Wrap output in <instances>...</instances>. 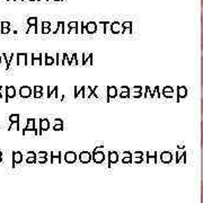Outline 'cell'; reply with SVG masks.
Wrapping results in <instances>:
<instances>
[{
	"mask_svg": "<svg viewBox=\"0 0 203 203\" xmlns=\"http://www.w3.org/2000/svg\"><path fill=\"white\" fill-rule=\"evenodd\" d=\"M28 131H32V132H34V134H37L36 128H35V120H33V118L27 120V126L23 130V134H26Z\"/></svg>",
	"mask_w": 203,
	"mask_h": 203,
	"instance_id": "cell-1",
	"label": "cell"
},
{
	"mask_svg": "<svg viewBox=\"0 0 203 203\" xmlns=\"http://www.w3.org/2000/svg\"><path fill=\"white\" fill-rule=\"evenodd\" d=\"M19 95H20V97H23V98L30 97L31 95H32V89H31V87H28V86H23V87H20V89H19Z\"/></svg>",
	"mask_w": 203,
	"mask_h": 203,
	"instance_id": "cell-2",
	"label": "cell"
},
{
	"mask_svg": "<svg viewBox=\"0 0 203 203\" xmlns=\"http://www.w3.org/2000/svg\"><path fill=\"white\" fill-rule=\"evenodd\" d=\"M17 64L26 66L27 64V54L26 53H17Z\"/></svg>",
	"mask_w": 203,
	"mask_h": 203,
	"instance_id": "cell-3",
	"label": "cell"
},
{
	"mask_svg": "<svg viewBox=\"0 0 203 203\" xmlns=\"http://www.w3.org/2000/svg\"><path fill=\"white\" fill-rule=\"evenodd\" d=\"M50 129V121L46 118L40 120V134H42V131H48Z\"/></svg>",
	"mask_w": 203,
	"mask_h": 203,
	"instance_id": "cell-4",
	"label": "cell"
},
{
	"mask_svg": "<svg viewBox=\"0 0 203 203\" xmlns=\"http://www.w3.org/2000/svg\"><path fill=\"white\" fill-rule=\"evenodd\" d=\"M16 96V89L11 86H7L6 87V102H8V100L10 97H15Z\"/></svg>",
	"mask_w": 203,
	"mask_h": 203,
	"instance_id": "cell-5",
	"label": "cell"
},
{
	"mask_svg": "<svg viewBox=\"0 0 203 203\" xmlns=\"http://www.w3.org/2000/svg\"><path fill=\"white\" fill-rule=\"evenodd\" d=\"M23 161V154L20 151L13 152V164H20Z\"/></svg>",
	"mask_w": 203,
	"mask_h": 203,
	"instance_id": "cell-6",
	"label": "cell"
},
{
	"mask_svg": "<svg viewBox=\"0 0 203 203\" xmlns=\"http://www.w3.org/2000/svg\"><path fill=\"white\" fill-rule=\"evenodd\" d=\"M64 159H66L67 162H74L76 161V159H77V156H76V154L72 151L70 152H67L66 156H64Z\"/></svg>",
	"mask_w": 203,
	"mask_h": 203,
	"instance_id": "cell-7",
	"label": "cell"
},
{
	"mask_svg": "<svg viewBox=\"0 0 203 203\" xmlns=\"http://www.w3.org/2000/svg\"><path fill=\"white\" fill-rule=\"evenodd\" d=\"M79 159L81 160V162H88L90 160V154L87 151H82L79 155Z\"/></svg>",
	"mask_w": 203,
	"mask_h": 203,
	"instance_id": "cell-8",
	"label": "cell"
},
{
	"mask_svg": "<svg viewBox=\"0 0 203 203\" xmlns=\"http://www.w3.org/2000/svg\"><path fill=\"white\" fill-rule=\"evenodd\" d=\"M32 63L34 66H41V63H42V54L32 56Z\"/></svg>",
	"mask_w": 203,
	"mask_h": 203,
	"instance_id": "cell-9",
	"label": "cell"
},
{
	"mask_svg": "<svg viewBox=\"0 0 203 203\" xmlns=\"http://www.w3.org/2000/svg\"><path fill=\"white\" fill-rule=\"evenodd\" d=\"M96 24L94 22H89L88 24H87V32L88 33H94L95 31H96Z\"/></svg>",
	"mask_w": 203,
	"mask_h": 203,
	"instance_id": "cell-10",
	"label": "cell"
},
{
	"mask_svg": "<svg viewBox=\"0 0 203 203\" xmlns=\"http://www.w3.org/2000/svg\"><path fill=\"white\" fill-rule=\"evenodd\" d=\"M94 160L97 162H102L104 160V154L103 152H97L95 154L94 152Z\"/></svg>",
	"mask_w": 203,
	"mask_h": 203,
	"instance_id": "cell-11",
	"label": "cell"
},
{
	"mask_svg": "<svg viewBox=\"0 0 203 203\" xmlns=\"http://www.w3.org/2000/svg\"><path fill=\"white\" fill-rule=\"evenodd\" d=\"M27 23H28L30 27H37V18L36 17H30V18L27 19Z\"/></svg>",
	"mask_w": 203,
	"mask_h": 203,
	"instance_id": "cell-12",
	"label": "cell"
},
{
	"mask_svg": "<svg viewBox=\"0 0 203 203\" xmlns=\"http://www.w3.org/2000/svg\"><path fill=\"white\" fill-rule=\"evenodd\" d=\"M118 26H120V23L118 22H114L113 24L111 25V31L113 33H118Z\"/></svg>",
	"mask_w": 203,
	"mask_h": 203,
	"instance_id": "cell-13",
	"label": "cell"
},
{
	"mask_svg": "<svg viewBox=\"0 0 203 203\" xmlns=\"http://www.w3.org/2000/svg\"><path fill=\"white\" fill-rule=\"evenodd\" d=\"M9 121L10 123H18L19 122V115L18 114H13L9 116Z\"/></svg>",
	"mask_w": 203,
	"mask_h": 203,
	"instance_id": "cell-14",
	"label": "cell"
},
{
	"mask_svg": "<svg viewBox=\"0 0 203 203\" xmlns=\"http://www.w3.org/2000/svg\"><path fill=\"white\" fill-rule=\"evenodd\" d=\"M45 59H46V61H45V64H46V66H52V64L54 63L53 56H49L48 54H45Z\"/></svg>",
	"mask_w": 203,
	"mask_h": 203,
	"instance_id": "cell-15",
	"label": "cell"
},
{
	"mask_svg": "<svg viewBox=\"0 0 203 203\" xmlns=\"http://www.w3.org/2000/svg\"><path fill=\"white\" fill-rule=\"evenodd\" d=\"M108 96L110 97L116 96V89L114 87H108Z\"/></svg>",
	"mask_w": 203,
	"mask_h": 203,
	"instance_id": "cell-16",
	"label": "cell"
},
{
	"mask_svg": "<svg viewBox=\"0 0 203 203\" xmlns=\"http://www.w3.org/2000/svg\"><path fill=\"white\" fill-rule=\"evenodd\" d=\"M118 160V154L116 152H110V161L115 162Z\"/></svg>",
	"mask_w": 203,
	"mask_h": 203,
	"instance_id": "cell-17",
	"label": "cell"
},
{
	"mask_svg": "<svg viewBox=\"0 0 203 203\" xmlns=\"http://www.w3.org/2000/svg\"><path fill=\"white\" fill-rule=\"evenodd\" d=\"M14 129H15V130H19V122H18V123H11L8 130H14Z\"/></svg>",
	"mask_w": 203,
	"mask_h": 203,
	"instance_id": "cell-18",
	"label": "cell"
},
{
	"mask_svg": "<svg viewBox=\"0 0 203 203\" xmlns=\"http://www.w3.org/2000/svg\"><path fill=\"white\" fill-rule=\"evenodd\" d=\"M53 130H54V131H59V130H62V124H61V123H59V124H54V126H53Z\"/></svg>",
	"mask_w": 203,
	"mask_h": 203,
	"instance_id": "cell-19",
	"label": "cell"
},
{
	"mask_svg": "<svg viewBox=\"0 0 203 203\" xmlns=\"http://www.w3.org/2000/svg\"><path fill=\"white\" fill-rule=\"evenodd\" d=\"M37 161L40 162V164H44V162L48 161V158L46 157H38V160Z\"/></svg>",
	"mask_w": 203,
	"mask_h": 203,
	"instance_id": "cell-20",
	"label": "cell"
},
{
	"mask_svg": "<svg viewBox=\"0 0 203 203\" xmlns=\"http://www.w3.org/2000/svg\"><path fill=\"white\" fill-rule=\"evenodd\" d=\"M9 25H10V23L9 22H2L1 23V27H2V28H9Z\"/></svg>",
	"mask_w": 203,
	"mask_h": 203,
	"instance_id": "cell-21",
	"label": "cell"
},
{
	"mask_svg": "<svg viewBox=\"0 0 203 203\" xmlns=\"http://www.w3.org/2000/svg\"><path fill=\"white\" fill-rule=\"evenodd\" d=\"M46 156H48V152L46 151H42V152H38V154H37V156L36 157H46Z\"/></svg>",
	"mask_w": 203,
	"mask_h": 203,
	"instance_id": "cell-22",
	"label": "cell"
},
{
	"mask_svg": "<svg viewBox=\"0 0 203 203\" xmlns=\"http://www.w3.org/2000/svg\"><path fill=\"white\" fill-rule=\"evenodd\" d=\"M34 97H35V98L42 97V92H34Z\"/></svg>",
	"mask_w": 203,
	"mask_h": 203,
	"instance_id": "cell-23",
	"label": "cell"
},
{
	"mask_svg": "<svg viewBox=\"0 0 203 203\" xmlns=\"http://www.w3.org/2000/svg\"><path fill=\"white\" fill-rule=\"evenodd\" d=\"M42 26H43V28H46V27H50L51 24H50V22H43L42 23Z\"/></svg>",
	"mask_w": 203,
	"mask_h": 203,
	"instance_id": "cell-24",
	"label": "cell"
},
{
	"mask_svg": "<svg viewBox=\"0 0 203 203\" xmlns=\"http://www.w3.org/2000/svg\"><path fill=\"white\" fill-rule=\"evenodd\" d=\"M122 26H123L124 28H128V27H131V23H130V22H125V23H123V24H122Z\"/></svg>",
	"mask_w": 203,
	"mask_h": 203,
	"instance_id": "cell-25",
	"label": "cell"
},
{
	"mask_svg": "<svg viewBox=\"0 0 203 203\" xmlns=\"http://www.w3.org/2000/svg\"><path fill=\"white\" fill-rule=\"evenodd\" d=\"M42 90H43V88L41 86H35L34 87V92H42Z\"/></svg>",
	"mask_w": 203,
	"mask_h": 203,
	"instance_id": "cell-26",
	"label": "cell"
},
{
	"mask_svg": "<svg viewBox=\"0 0 203 203\" xmlns=\"http://www.w3.org/2000/svg\"><path fill=\"white\" fill-rule=\"evenodd\" d=\"M69 27H70V28H74V27H77V23H76V22H71V23H69Z\"/></svg>",
	"mask_w": 203,
	"mask_h": 203,
	"instance_id": "cell-27",
	"label": "cell"
},
{
	"mask_svg": "<svg viewBox=\"0 0 203 203\" xmlns=\"http://www.w3.org/2000/svg\"><path fill=\"white\" fill-rule=\"evenodd\" d=\"M10 32V28H1V33L2 34H7Z\"/></svg>",
	"mask_w": 203,
	"mask_h": 203,
	"instance_id": "cell-28",
	"label": "cell"
},
{
	"mask_svg": "<svg viewBox=\"0 0 203 203\" xmlns=\"http://www.w3.org/2000/svg\"><path fill=\"white\" fill-rule=\"evenodd\" d=\"M42 33H43V34L50 33V27H46V28H42Z\"/></svg>",
	"mask_w": 203,
	"mask_h": 203,
	"instance_id": "cell-29",
	"label": "cell"
},
{
	"mask_svg": "<svg viewBox=\"0 0 203 203\" xmlns=\"http://www.w3.org/2000/svg\"><path fill=\"white\" fill-rule=\"evenodd\" d=\"M201 107H202V144H203V100H202V105H201Z\"/></svg>",
	"mask_w": 203,
	"mask_h": 203,
	"instance_id": "cell-30",
	"label": "cell"
},
{
	"mask_svg": "<svg viewBox=\"0 0 203 203\" xmlns=\"http://www.w3.org/2000/svg\"><path fill=\"white\" fill-rule=\"evenodd\" d=\"M201 46H202V51H203V30H202V41H201Z\"/></svg>",
	"mask_w": 203,
	"mask_h": 203,
	"instance_id": "cell-31",
	"label": "cell"
},
{
	"mask_svg": "<svg viewBox=\"0 0 203 203\" xmlns=\"http://www.w3.org/2000/svg\"><path fill=\"white\" fill-rule=\"evenodd\" d=\"M202 85H203V58H202Z\"/></svg>",
	"mask_w": 203,
	"mask_h": 203,
	"instance_id": "cell-32",
	"label": "cell"
},
{
	"mask_svg": "<svg viewBox=\"0 0 203 203\" xmlns=\"http://www.w3.org/2000/svg\"><path fill=\"white\" fill-rule=\"evenodd\" d=\"M1 89H2V86H0V97H2V94H1Z\"/></svg>",
	"mask_w": 203,
	"mask_h": 203,
	"instance_id": "cell-33",
	"label": "cell"
},
{
	"mask_svg": "<svg viewBox=\"0 0 203 203\" xmlns=\"http://www.w3.org/2000/svg\"><path fill=\"white\" fill-rule=\"evenodd\" d=\"M202 203H203V184H202Z\"/></svg>",
	"mask_w": 203,
	"mask_h": 203,
	"instance_id": "cell-34",
	"label": "cell"
},
{
	"mask_svg": "<svg viewBox=\"0 0 203 203\" xmlns=\"http://www.w3.org/2000/svg\"><path fill=\"white\" fill-rule=\"evenodd\" d=\"M1 58H2V56H1V54H0V63H1Z\"/></svg>",
	"mask_w": 203,
	"mask_h": 203,
	"instance_id": "cell-35",
	"label": "cell"
},
{
	"mask_svg": "<svg viewBox=\"0 0 203 203\" xmlns=\"http://www.w3.org/2000/svg\"><path fill=\"white\" fill-rule=\"evenodd\" d=\"M0 157H2V152L0 151Z\"/></svg>",
	"mask_w": 203,
	"mask_h": 203,
	"instance_id": "cell-36",
	"label": "cell"
},
{
	"mask_svg": "<svg viewBox=\"0 0 203 203\" xmlns=\"http://www.w3.org/2000/svg\"><path fill=\"white\" fill-rule=\"evenodd\" d=\"M2 161V157H0V162Z\"/></svg>",
	"mask_w": 203,
	"mask_h": 203,
	"instance_id": "cell-37",
	"label": "cell"
},
{
	"mask_svg": "<svg viewBox=\"0 0 203 203\" xmlns=\"http://www.w3.org/2000/svg\"><path fill=\"white\" fill-rule=\"evenodd\" d=\"M201 2H202V6H203V0H201Z\"/></svg>",
	"mask_w": 203,
	"mask_h": 203,
	"instance_id": "cell-38",
	"label": "cell"
},
{
	"mask_svg": "<svg viewBox=\"0 0 203 203\" xmlns=\"http://www.w3.org/2000/svg\"><path fill=\"white\" fill-rule=\"evenodd\" d=\"M31 1H34V0H31Z\"/></svg>",
	"mask_w": 203,
	"mask_h": 203,
	"instance_id": "cell-39",
	"label": "cell"
}]
</instances>
